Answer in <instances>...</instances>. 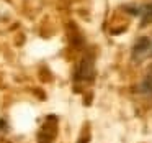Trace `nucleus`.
Masks as SVG:
<instances>
[{
	"mask_svg": "<svg viewBox=\"0 0 152 143\" xmlns=\"http://www.w3.org/2000/svg\"><path fill=\"white\" fill-rule=\"evenodd\" d=\"M151 38L144 36L139 38L132 46V59L134 61H142L144 58L151 56Z\"/></svg>",
	"mask_w": 152,
	"mask_h": 143,
	"instance_id": "obj_1",
	"label": "nucleus"
},
{
	"mask_svg": "<svg viewBox=\"0 0 152 143\" xmlns=\"http://www.w3.org/2000/svg\"><path fill=\"white\" fill-rule=\"evenodd\" d=\"M93 61L92 58H85V59L80 61L79 67L75 71V81H82V82H87V81H92L93 79Z\"/></svg>",
	"mask_w": 152,
	"mask_h": 143,
	"instance_id": "obj_2",
	"label": "nucleus"
},
{
	"mask_svg": "<svg viewBox=\"0 0 152 143\" xmlns=\"http://www.w3.org/2000/svg\"><path fill=\"white\" fill-rule=\"evenodd\" d=\"M139 92L144 97L152 99V64L149 66V69L145 71V74L142 76L141 82H139Z\"/></svg>",
	"mask_w": 152,
	"mask_h": 143,
	"instance_id": "obj_3",
	"label": "nucleus"
},
{
	"mask_svg": "<svg viewBox=\"0 0 152 143\" xmlns=\"http://www.w3.org/2000/svg\"><path fill=\"white\" fill-rule=\"evenodd\" d=\"M132 13L141 17L142 23H151L152 21V4L151 5H142L139 8H132Z\"/></svg>",
	"mask_w": 152,
	"mask_h": 143,
	"instance_id": "obj_4",
	"label": "nucleus"
},
{
	"mask_svg": "<svg viewBox=\"0 0 152 143\" xmlns=\"http://www.w3.org/2000/svg\"><path fill=\"white\" fill-rule=\"evenodd\" d=\"M151 56H152V41H151Z\"/></svg>",
	"mask_w": 152,
	"mask_h": 143,
	"instance_id": "obj_5",
	"label": "nucleus"
}]
</instances>
